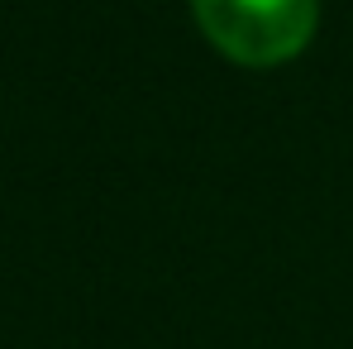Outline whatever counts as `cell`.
<instances>
[{
	"label": "cell",
	"instance_id": "obj_1",
	"mask_svg": "<svg viewBox=\"0 0 353 349\" xmlns=\"http://www.w3.org/2000/svg\"><path fill=\"white\" fill-rule=\"evenodd\" d=\"M201 34L243 67L296 58L320 24V0H191Z\"/></svg>",
	"mask_w": 353,
	"mask_h": 349
}]
</instances>
